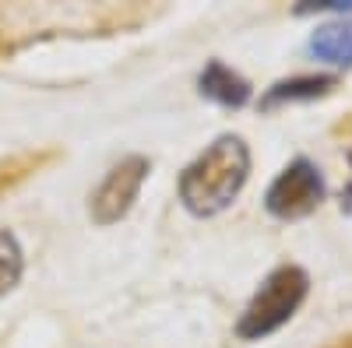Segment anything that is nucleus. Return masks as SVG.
Segmentation results:
<instances>
[{
  "label": "nucleus",
  "instance_id": "f257e3e1",
  "mask_svg": "<svg viewBox=\"0 0 352 348\" xmlns=\"http://www.w3.org/2000/svg\"><path fill=\"white\" fill-rule=\"evenodd\" d=\"M250 180V148L240 134H222L184 172L176 194L194 218H215L243 194Z\"/></svg>",
  "mask_w": 352,
  "mask_h": 348
},
{
  "label": "nucleus",
  "instance_id": "f03ea898",
  "mask_svg": "<svg viewBox=\"0 0 352 348\" xmlns=\"http://www.w3.org/2000/svg\"><path fill=\"white\" fill-rule=\"evenodd\" d=\"M307 296H310V275L300 264H278L275 271H268V278L257 285V292L243 306L236 321V338L240 341L272 338L296 316Z\"/></svg>",
  "mask_w": 352,
  "mask_h": 348
},
{
  "label": "nucleus",
  "instance_id": "423d86ee",
  "mask_svg": "<svg viewBox=\"0 0 352 348\" xmlns=\"http://www.w3.org/2000/svg\"><path fill=\"white\" fill-rule=\"evenodd\" d=\"M338 89V74H296V78H282L275 81L268 92L261 95V109L272 113L278 106H292V102H314L324 99Z\"/></svg>",
  "mask_w": 352,
  "mask_h": 348
},
{
  "label": "nucleus",
  "instance_id": "1a4fd4ad",
  "mask_svg": "<svg viewBox=\"0 0 352 348\" xmlns=\"http://www.w3.org/2000/svg\"><path fill=\"white\" fill-rule=\"evenodd\" d=\"M25 275V250L11 229H0V299L11 296Z\"/></svg>",
  "mask_w": 352,
  "mask_h": 348
},
{
  "label": "nucleus",
  "instance_id": "7ed1b4c3",
  "mask_svg": "<svg viewBox=\"0 0 352 348\" xmlns=\"http://www.w3.org/2000/svg\"><path fill=\"white\" fill-rule=\"evenodd\" d=\"M324 197H328V183L320 165L310 162L307 155H296L272 180L268 194H264V211L278 222H300L324 205Z\"/></svg>",
  "mask_w": 352,
  "mask_h": 348
},
{
  "label": "nucleus",
  "instance_id": "9d476101",
  "mask_svg": "<svg viewBox=\"0 0 352 348\" xmlns=\"http://www.w3.org/2000/svg\"><path fill=\"white\" fill-rule=\"evenodd\" d=\"M324 348H352V334H345V338H335L331 345H324Z\"/></svg>",
  "mask_w": 352,
  "mask_h": 348
},
{
  "label": "nucleus",
  "instance_id": "20e7f679",
  "mask_svg": "<svg viewBox=\"0 0 352 348\" xmlns=\"http://www.w3.org/2000/svg\"><path fill=\"white\" fill-rule=\"evenodd\" d=\"M148 172H152V162L144 155H124L102 176V183L92 190V197H88V218L99 229H109L120 218H127L144 180H148Z\"/></svg>",
  "mask_w": 352,
  "mask_h": 348
},
{
  "label": "nucleus",
  "instance_id": "6e6552de",
  "mask_svg": "<svg viewBox=\"0 0 352 348\" xmlns=\"http://www.w3.org/2000/svg\"><path fill=\"white\" fill-rule=\"evenodd\" d=\"M56 159H60V148H32V152H14L8 159H0V197L21 187L25 180H32L36 172H43Z\"/></svg>",
  "mask_w": 352,
  "mask_h": 348
},
{
  "label": "nucleus",
  "instance_id": "0eeeda50",
  "mask_svg": "<svg viewBox=\"0 0 352 348\" xmlns=\"http://www.w3.org/2000/svg\"><path fill=\"white\" fill-rule=\"evenodd\" d=\"M307 53L320 64L352 67V18H335L317 25L307 39Z\"/></svg>",
  "mask_w": 352,
  "mask_h": 348
},
{
  "label": "nucleus",
  "instance_id": "39448f33",
  "mask_svg": "<svg viewBox=\"0 0 352 348\" xmlns=\"http://www.w3.org/2000/svg\"><path fill=\"white\" fill-rule=\"evenodd\" d=\"M197 92L208 102L222 106V109H243L250 102V95H254L250 81L240 71H232L229 64H222V60L204 64V71L197 74Z\"/></svg>",
  "mask_w": 352,
  "mask_h": 348
}]
</instances>
